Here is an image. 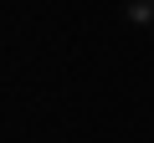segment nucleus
I'll return each instance as SVG.
<instances>
[{
  "instance_id": "nucleus-1",
  "label": "nucleus",
  "mask_w": 154,
  "mask_h": 143,
  "mask_svg": "<svg viewBox=\"0 0 154 143\" xmlns=\"http://www.w3.org/2000/svg\"><path fill=\"white\" fill-rule=\"evenodd\" d=\"M128 21H134V26L154 21V0H128Z\"/></svg>"
}]
</instances>
